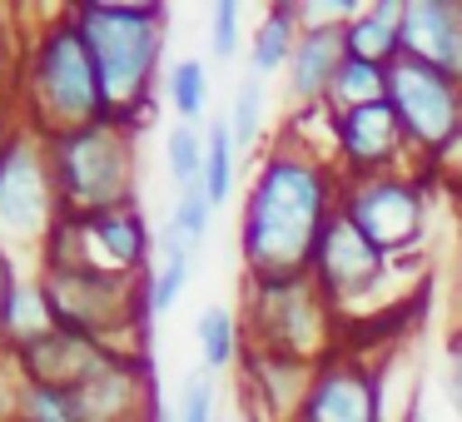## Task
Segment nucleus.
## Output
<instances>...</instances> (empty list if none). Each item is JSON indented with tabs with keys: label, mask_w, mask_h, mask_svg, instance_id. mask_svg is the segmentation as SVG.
<instances>
[{
	"label": "nucleus",
	"mask_w": 462,
	"mask_h": 422,
	"mask_svg": "<svg viewBox=\"0 0 462 422\" xmlns=\"http://www.w3.org/2000/svg\"><path fill=\"white\" fill-rule=\"evenodd\" d=\"M448 402L462 417V328L448 338Z\"/></svg>",
	"instance_id": "obj_31"
},
{
	"label": "nucleus",
	"mask_w": 462,
	"mask_h": 422,
	"mask_svg": "<svg viewBox=\"0 0 462 422\" xmlns=\"http://www.w3.org/2000/svg\"><path fill=\"white\" fill-rule=\"evenodd\" d=\"M313 368H319V362H299V358H283V353L249 348V358H244V382H249V392H254L263 417L293 422L303 392H309Z\"/></svg>",
	"instance_id": "obj_14"
},
{
	"label": "nucleus",
	"mask_w": 462,
	"mask_h": 422,
	"mask_svg": "<svg viewBox=\"0 0 462 422\" xmlns=\"http://www.w3.org/2000/svg\"><path fill=\"white\" fill-rule=\"evenodd\" d=\"M343 199V174L328 160L299 150L293 140H273L259 160L249 199L239 214L244 269L259 273H309L323 229Z\"/></svg>",
	"instance_id": "obj_1"
},
{
	"label": "nucleus",
	"mask_w": 462,
	"mask_h": 422,
	"mask_svg": "<svg viewBox=\"0 0 462 422\" xmlns=\"http://www.w3.org/2000/svg\"><path fill=\"white\" fill-rule=\"evenodd\" d=\"M402 55H418L462 85V0H408Z\"/></svg>",
	"instance_id": "obj_13"
},
{
	"label": "nucleus",
	"mask_w": 462,
	"mask_h": 422,
	"mask_svg": "<svg viewBox=\"0 0 462 422\" xmlns=\"http://www.w3.org/2000/svg\"><path fill=\"white\" fill-rule=\"evenodd\" d=\"M204 160H209V124H180L174 120L164 140V170H170L174 194L204 189Z\"/></svg>",
	"instance_id": "obj_19"
},
{
	"label": "nucleus",
	"mask_w": 462,
	"mask_h": 422,
	"mask_svg": "<svg viewBox=\"0 0 462 422\" xmlns=\"http://www.w3.org/2000/svg\"><path fill=\"white\" fill-rule=\"evenodd\" d=\"M194 338H199V362L204 372H229L234 362H239V318H234V308H219V303H209V308L194 318Z\"/></svg>",
	"instance_id": "obj_20"
},
{
	"label": "nucleus",
	"mask_w": 462,
	"mask_h": 422,
	"mask_svg": "<svg viewBox=\"0 0 462 422\" xmlns=\"http://www.w3.org/2000/svg\"><path fill=\"white\" fill-rule=\"evenodd\" d=\"M160 253H164V263H160V273L150 279V318H164V313L184 298L189 273H194V249L170 229V224H164V234H160Z\"/></svg>",
	"instance_id": "obj_18"
},
{
	"label": "nucleus",
	"mask_w": 462,
	"mask_h": 422,
	"mask_svg": "<svg viewBox=\"0 0 462 422\" xmlns=\"http://www.w3.org/2000/svg\"><path fill=\"white\" fill-rule=\"evenodd\" d=\"M438 170H402L378 174V179H348L343 184L338 214L363 229L388 259L418 249L428 239V179Z\"/></svg>",
	"instance_id": "obj_8"
},
{
	"label": "nucleus",
	"mask_w": 462,
	"mask_h": 422,
	"mask_svg": "<svg viewBox=\"0 0 462 422\" xmlns=\"http://www.w3.org/2000/svg\"><path fill=\"white\" fill-rule=\"evenodd\" d=\"M15 422H85V412H80V402H75V392L25 382L21 402H15Z\"/></svg>",
	"instance_id": "obj_25"
},
{
	"label": "nucleus",
	"mask_w": 462,
	"mask_h": 422,
	"mask_svg": "<svg viewBox=\"0 0 462 422\" xmlns=\"http://www.w3.org/2000/svg\"><path fill=\"white\" fill-rule=\"evenodd\" d=\"M60 224V189H55L51 150L41 134L21 130L0 144V249H41Z\"/></svg>",
	"instance_id": "obj_6"
},
{
	"label": "nucleus",
	"mask_w": 462,
	"mask_h": 422,
	"mask_svg": "<svg viewBox=\"0 0 462 422\" xmlns=\"http://www.w3.org/2000/svg\"><path fill=\"white\" fill-rule=\"evenodd\" d=\"M164 100L180 115V124H199L204 110H209V65L199 55L174 60V70L164 75Z\"/></svg>",
	"instance_id": "obj_21"
},
{
	"label": "nucleus",
	"mask_w": 462,
	"mask_h": 422,
	"mask_svg": "<svg viewBox=\"0 0 462 422\" xmlns=\"http://www.w3.org/2000/svg\"><path fill=\"white\" fill-rule=\"evenodd\" d=\"M299 0H273L269 11L259 15V25H254V41H249V75H259V80H269V75H283L293 60V50H299Z\"/></svg>",
	"instance_id": "obj_17"
},
{
	"label": "nucleus",
	"mask_w": 462,
	"mask_h": 422,
	"mask_svg": "<svg viewBox=\"0 0 462 422\" xmlns=\"http://www.w3.org/2000/svg\"><path fill=\"white\" fill-rule=\"evenodd\" d=\"M388 105L408 134V150L418 154V170H442L462 140V85L438 65L402 55L388 70Z\"/></svg>",
	"instance_id": "obj_7"
},
{
	"label": "nucleus",
	"mask_w": 462,
	"mask_h": 422,
	"mask_svg": "<svg viewBox=\"0 0 462 422\" xmlns=\"http://www.w3.org/2000/svg\"><path fill=\"white\" fill-rule=\"evenodd\" d=\"M293 422H388V412H383V368L363 362V353L333 348L313 368Z\"/></svg>",
	"instance_id": "obj_10"
},
{
	"label": "nucleus",
	"mask_w": 462,
	"mask_h": 422,
	"mask_svg": "<svg viewBox=\"0 0 462 422\" xmlns=\"http://www.w3.org/2000/svg\"><path fill=\"white\" fill-rule=\"evenodd\" d=\"M209 219H214V204L204 189H184L174 194V209H170V229L180 234L184 243H189L194 253H199V243L209 239Z\"/></svg>",
	"instance_id": "obj_26"
},
{
	"label": "nucleus",
	"mask_w": 462,
	"mask_h": 422,
	"mask_svg": "<svg viewBox=\"0 0 462 422\" xmlns=\"http://www.w3.org/2000/svg\"><path fill=\"white\" fill-rule=\"evenodd\" d=\"M402 21H408V0H373L348 21V55L393 70L402 60Z\"/></svg>",
	"instance_id": "obj_16"
},
{
	"label": "nucleus",
	"mask_w": 462,
	"mask_h": 422,
	"mask_svg": "<svg viewBox=\"0 0 462 422\" xmlns=\"http://www.w3.org/2000/svg\"><path fill=\"white\" fill-rule=\"evenodd\" d=\"M219 417V388H214V372H189L180 388V408H174V422H214Z\"/></svg>",
	"instance_id": "obj_27"
},
{
	"label": "nucleus",
	"mask_w": 462,
	"mask_h": 422,
	"mask_svg": "<svg viewBox=\"0 0 462 422\" xmlns=\"http://www.w3.org/2000/svg\"><path fill=\"white\" fill-rule=\"evenodd\" d=\"M15 283H21V273H15V253L0 249V343H5V323H11V293Z\"/></svg>",
	"instance_id": "obj_29"
},
{
	"label": "nucleus",
	"mask_w": 462,
	"mask_h": 422,
	"mask_svg": "<svg viewBox=\"0 0 462 422\" xmlns=\"http://www.w3.org/2000/svg\"><path fill=\"white\" fill-rule=\"evenodd\" d=\"M224 124H229V134H234V150L254 154V144L263 140V80H259V75H244V80H239Z\"/></svg>",
	"instance_id": "obj_23"
},
{
	"label": "nucleus",
	"mask_w": 462,
	"mask_h": 422,
	"mask_svg": "<svg viewBox=\"0 0 462 422\" xmlns=\"http://www.w3.org/2000/svg\"><path fill=\"white\" fill-rule=\"evenodd\" d=\"M11 90H15L21 124L41 140H60V134L110 120L95 55L85 45L80 25H75V5L41 15V31L21 45Z\"/></svg>",
	"instance_id": "obj_2"
},
{
	"label": "nucleus",
	"mask_w": 462,
	"mask_h": 422,
	"mask_svg": "<svg viewBox=\"0 0 462 422\" xmlns=\"http://www.w3.org/2000/svg\"><path fill=\"white\" fill-rule=\"evenodd\" d=\"M348 65V25H328V31H303L299 50L289 60V105L293 110H313V105H328L333 85H338V70Z\"/></svg>",
	"instance_id": "obj_12"
},
{
	"label": "nucleus",
	"mask_w": 462,
	"mask_h": 422,
	"mask_svg": "<svg viewBox=\"0 0 462 422\" xmlns=\"http://www.w3.org/2000/svg\"><path fill=\"white\" fill-rule=\"evenodd\" d=\"M388 269H393L388 253L373 239H363V229L353 219L333 214V224L319 239V253H313V263H309V279H313V289L328 298L333 313H348L388 279Z\"/></svg>",
	"instance_id": "obj_9"
},
{
	"label": "nucleus",
	"mask_w": 462,
	"mask_h": 422,
	"mask_svg": "<svg viewBox=\"0 0 462 422\" xmlns=\"http://www.w3.org/2000/svg\"><path fill=\"white\" fill-rule=\"evenodd\" d=\"M15 60H21V41H15V25H11V15L0 11V90H5V70H15Z\"/></svg>",
	"instance_id": "obj_32"
},
{
	"label": "nucleus",
	"mask_w": 462,
	"mask_h": 422,
	"mask_svg": "<svg viewBox=\"0 0 462 422\" xmlns=\"http://www.w3.org/2000/svg\"><path fill=\"white\" fill-rule=\"evenodd\" d=\"M373 100H388V70L348 55V65L338 70V85L328 95V110L343 115V110H358V105H373Z\"/></svg>",
	"instance_id": "obj_22"
},
{
	"label": "nucleus",
	"mask_w": 462,
	"mask_h": 422,
	"mask_svg": "<svg viewBox=\"0 0 462 422\" xmlns=\"http://www.w3.org/2000/svg\"><path fill=\"white\" fill-rule=\"evenodd\" d=\"M239 21H244V5L239 0H219L209 15V45H214V60H234L239 55Z\"/></svg>",
	"instance_id": "obj_28"
},
{
	"label": "nucleus",
	"mask_w": 462,
	"mask_h": 422,
	"mask_svg": "<svg viewBox=\"0 0 462 422\" xmlns=\"http://www.w3.org/2000/svg\"><path fill=\"white\" fill-rule=\"evenodd\" d=\"M21 372H15V362L0 358V422H15V402H21Z\"/></svg>",
	"instance_id": "obj_30"
},
{
	"label": "nucleus",
	"mask_w": 462,
	"mask_h": 422,
	"mask_svg": "<svg viewBox=\"0 0 462 422\" xmlns=\"http://www.w3.org/2000/svg\"><path fill=\"white\" fill-rule=\"evenodd\" d=\"M234 164H239V150H234V134L224 120L209 124V160H204V194H209V204L219 209V204H229L234 194Z\"/></svg>",
	"instance_id": "obj_24"
},
{
	"label": "nucleus",
	"mask_w": 462,
	"mask_h": 422,
	"mask_svg": "<svg viewBox=\"0 0 462 422\" xmlns=\"http://www.w3.org/2000/svg\"><path fill=\"white\" fill-rule=\"evenodd\" d=\"M442 174H448L452 189H462V140H457V150H452L448 160H442Z\"/></svg>",
	"instance_id": "obj_33"
},
{
	"label": "nucleus",
	"mask_w": 462,
	"mask_h": 422,
	"mask_svg": "<svg viewBox=\"0 0 462 422\" xmlns=\"http://www.w3.org/2000/svg\"><path fill=\"white\" fill-rule=\"evenodd\" d=\"M60 189V219H95L110 209H130L140 189V144L134 130L105 120L90 130L45 140Z\"/></svg>",
	"instance_id": "obj_4"
},
{
	"label": "nucleus",
	"mask_w": 462,
	"mask_h": 422,
	"mask_svg": "<svg viewBox=\"0 0 462 422\" xmlns=\"http://www.w3.org/2000/svg\"><path fill=\"white\" fill-rule=\"evenodd\" d=\"M75 25H80L85 45L95 55L110 120L140 134L154 115V80H160V60H164L170 11L164 5L95 0V5H75Z\"/></svg>",
	"instance_id": "obj_3"
},
{
	"label": "nucleus",
	"mask_w": 462,
	"mask_h": 422,
	"mask_svg": "<svg viewBox=\"0 0 462 422\" xmlns=\"http://www.w3.org/2000/svg\"><path fill=\"white\" fill-rule=\"evenodd\" d=\"M412 160L408 134L388 100L358 105V110L333 115V170L348 179H378V174H402Z\"/></svg>",
	"instance_id": "obj_11"
},
{
	"label": "nucleus",
	"mask_w": 462,
	"mask_h": 422,
	"mask_svg": "<svg viewBox=\"0 0 462 422\" xmlns=\"http://www.w3.org/2000/svg\"><path fill=\"white\" fill-rule=\"evenodd\" d=\"M249 348L283 353L299 362H323L338 348V313L328 308L309 273H259L244 283Z\"/></svg>",
	"instance_id": "obj_5"
},
{
	"label": "nucleus",
	"mask_w": 462,
	"mask_h": 422,
	"mask_svg": "<svg viewBox=\"0 0 462 422\" xmlns=\"http://www.w3.org/2000/svg\"><path fill=\"white\" fill-rule=\"evenodd\" d=\"M144 398H150V388H144V368H140L134 353H125L115 368H105L95 382H85V388L75 392L85 422H134L144 408Z\"/></svg>",
	"instance_id": "obj_15"
}]
</instances>
